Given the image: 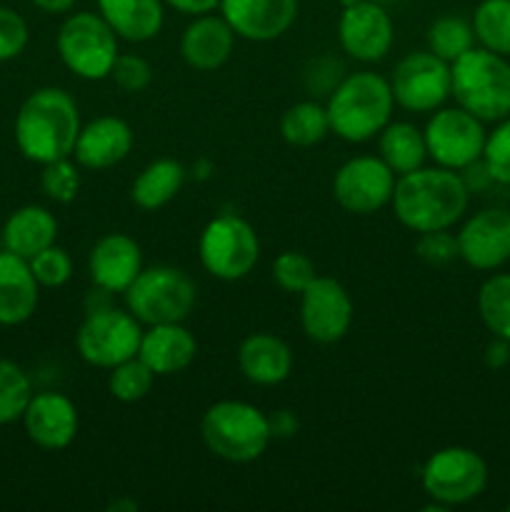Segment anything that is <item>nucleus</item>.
Segmentation results:
<instances>
[{"instance_id":"nucleus-30","label":"nucleus","mask_w":510,"mask_h":512,"mask_svg":"<svg viewBox=\"0 0 510 512\" xmlns=\"http://www.w3.org/2000/svg\"><path fill=\"white\" fill-rule=\"evenodd\" d=\"M470 23L480 48L510 58V0H480Z\"/></svg>"},{"instance_id":"nucleus-1","label":"nucleus","mask_w":510,"mask_h":512,"mask_svg":"<svg viewBox=\"0 0 510 512\" xmlns=\"http://www.w3.org/2000/svg\"><path fill=\"white\" fill-rule=\"evenodd\" d=\"M470 190L463 175L450 168H418L395 180L393 213L413 233L450 230L468 210Z\"/></svg>"},{"instance_id":"nucleus-21","label":"nucleus","mask_w":510,"mask_h":512,"mask_svg":"<svg viewBox=\"0 0 510 512\" xmlns=\"http://www.w3.org/2000/svg\"><path fill=\"white\" fill-rule=\"evenodd\" d=\"M235 38L238 35L223 15H195L193 23L183 30L180 55L193 70L210 73L228 63L235 48Z\"/></svg>"},{"instance_id":"nucleus-45","label":"nucleus","mask_w":510,"mask_h":512,"mask_svg":"<svg viewBox=\"0 0 510 512\" xmlns=\"http://www.w3.org/2000/svg\"><path fill=\"white\" fill-rule=\"evenodd\" d=\"M163 3L170 5L173 10H178V13L190 15V18L213 13V10L220 8V0H163Z\"/></svg>"},{"instance_id":"nucleus-39","label":"nucleus","mask_w":510,"mask_h":512,"mask_svg":"<svg viewBox=\"0 0 510 512\" xmlns=\"http://www.w3.org/2000/svg\"><path fill=\"white\" fill-rule=\"evenodd\" d=\"M123 93H143L150 83H153V68L143 55L135 53H120L115 58L113 70L108 75Z\"/></svg>"},{"instance_id":"nucleus-46","label":"nucleus","mask_w":510,"mask_h":512,"mask_svg":"<svg viewBox=\"0 0 510 512\" xmlns=\"http://www.w3.org/2000/svg\"><path fill=\"white\" fill-rule=\"evenodd\" d=\"M75 3H78V0H33L35 8L43 10V13H48V15L70 13V10L75 8Z\"/></svg>"},{"instance_id":"nucleus-44","label":"nucleus","mask_w":510,"mask_h":512,"mask_svg":"<svg viewBox=\"0 0 510 512\" xmlns=\"http://www.w3.org/2000/svg\"><path fill=\"white\" fill-rule=\"evenodd\" d=\"M485 365H488L490 370H500L505 368V365L510 363V343L503 338H495L488 343V348H485V355H483Z\"/></svg>"},{"instance_id":"nucleus-31","label":"nucleus","mask_w":510,"mask_h":512,"mask_svg":"<svg viewBox=\"0 0 510 512\" xmlns=\"http://www.w3.org/2000/svg\"><path fill=\"white\" fill-rule=\"evenodd\" d=\"M478 313L495 338L510 343V273H493L480 285Z\"/></svg>"},{"instance_id":"nucleus-33","label":"nucleus","mask_w":510,"mask_h":512,"mask_svg":"<svg viewBox=\"0 0 510 512\" xmlns=\"http://www.w3.org/2000/svg\"><path fill=\"white\" fill-rule=\"evenodd\" d=\"M30 398H33V385L25 370L13 360L0 358V425L23 420Z\"/></svg>"},{"instance_id":"nucleus-6","label":"nucleus","mask_w":510,"mask_h":512,"mask_svg":"<svg viewBox=\"0 0 510 512\" xmlns=\"http://www.w3.org/2000/svg\"><path fill=\"white\" fill-rule=\"evenodd\" d=\"M123 298L125 308L140 320V325L185 323L198 303V288L185 270L153 265L140 270Z\"/></svg>"},{"instance_id":"nucleus-8","label":"nucleus","mask_w":510,"mask_h":512,"mask_svg":"<svg viewBox=\"0 0 510 512\" xmlns=\"http://www.w3.org/2000/svg\"><path fill=\"white\" fill-rule=\"evenodd\" d=\"M118 35L100 13H73L58 30V55L65 68L83 80H105L120 55Z\"/></svg>"},{"instance_id":"nucleus-38","label":"nucleus","mask_w":510,"mask_h":512,"mask_svg":"<svg viewBox=\"0 0 510 512\" xmlns=\"http://www.w3.org/2000/svg\"><path fill=\"white\" fill-rule=\"evenodd\" d=\"M483 163L488 165L495 183L510 188V115L498 120L493 133H488L483 150Z\"/></svg>"},{"instance_id":"nucleus-15","label":"nucleus","mask_w":510,"mask_h":512,"mask_svg":"<svg viewBox=\"0 0 510 512\" xmlns=\"http://www.w3.org/2000/svg\"><path fill=\"white\" fill-rule=\"evenodd\" d=\"M395 25L388 8L375 0H363L343 8L338 18V43L343 53L358 63H378L390 53Z\"/></svg>"},{"instance_id":"nucleus-40","label":"nucleus","mask_w":510,"mask_h":512,"mask_svg":"<svg viewBox=\"0 0 510 512\" xmlns=\"http://www.w3.org/2000/svg\"><path fill=\"white\" fill-rule=\"evenodd\" d=\"M415 255L430 268H445L453 260L460 258L458 238L450 230H430V233H418L415 240Z\"/></svg>"},{"instance_id":"nucleus-25","label":"nucleus","mask_w":510,"mask_h":512,"mask_svg":"<svg viewBox=\"0 0 510 512\" xmlns=\"http://www.w3.org/2000/svg\"><path fill=\"white\" fill-rule=\"evenodd\" d=\"M98 13L120 40L148 43L165 23L163 0H98Z\"/></svg>"},{"instance_id":"nucleus-19","label":"nucleus","mask_w":510,"mask_h":512,"mask_svg":"<svg viewBox=\"0 0 510 512\" xmlns=\"http://www.w3.org/2000/svg\"><path fill=\"white\" fill-rule=\"evenodd\" d=\"M28 438L43 450H65L78 435V408L63 393H33L23 413Z\"/></svg>"},{"instance_id":"nucleus-35","label":"nucleus","mask_w":510,"mask_h":512,"mask_svg":"<svg viewBox=\"0 0 510 512\" xmlns=\"http://www.w3.org/2000/svg\"><path fill=\"white\" fill-rule=\"evenodd\" d=\"M270 275H273V283L278 285L283 293L290 295H300L315 278H318L313 260L305 253H298V250H283V253L273 260Z\"/></svg>"},{"instance_id":"nucleus-2","label":"nucleus","mask_w":510,"mask_h":512,"mask_svg":"<svg viewBox=\"0 0 510 512\" xmlns=\"http://www.w3.org/2000/svg\"><path fill=\"white\" fill-rule=\"evenodd\" d=\"M80 128L83 123L73 95L48 85L30 93L20 105L15 115V145L38 165L73 158Z\"/></svg>"},{"instance_id":"nucleus-24","label":"nucleus","mask_w":510,"mask_h":512,"mask_svg":"<svg viewBox=\"0 0 510 512\" xmlns=\"http://www.w3.org/2000/svg\"><path fill=\"white\" fill-rule=\"evenodd\" d=\"M38 280L28 260L3 250L0 253V325H20L38 308Z\"/></svg>"},{"instance_id":"nucleus-4","label":"nucleus","mask_w":510,"mask_h":512,"mask_svg":"<svg viewBox=\"0 0 510 512\" xmlns=\"http://www.w3.org/2000/svg\"><path fill=\"white\" fill-rule=\"evenodd\" d=\"M450 95L455 105L483 123L510 115V63L488 48H470L450 63Z\"/></svg>"},{"instance_id":"nucleus-43","label":"nucleus","mask_w":510,"mask_h":512,"mask_svg":"<svg viewBox=\"0 0 510 512\" xmlns=\"http://www.w3.org/2000/svg\"><path fill=\"white\" fill-rule=\"evenodd\" d=\"M268 423L273 438H293L298 433V418L290 410H278L275 415H268Z\"/></svg>"},{"instance_id":"nucleus-32","label":"nucleus","mask_w":510,"mask_h":512,"mask_svg":"<svg viewBox=\"0 0 510 512\" xmlns=\"http://www.w3.org/2000/svg\"><path fill=\"white\" fill-rule=\"evenodd\" d=\"M425 43H428L430 53L443 58L445 63H455L460 55H465L470 48H475L473 23H468V20L460 18V15H443V18H438L428 28Z\"/></svg>"},{"instance_id":"nucleus-27","label":"nucleus","mask_w":510,"mask_h":512,"mask_svg":"<svg viewBox=\"0 0 510 512\" xmlns=\"http://www.w3.org/2000/svg\"><path fill=\"white\" fill-rule=\"evenodd\" d=\"M185 185V168L183 163L173 158H160L145 165L138 175H135L133 185H130V200L138 205L145 213L165 208L175 195L183 190Z\"/></svg>"},{"instance_id":"nucleus-22","label":"nucleus","mask_w":510,"mask_h":512,"mask_svg":"<svg viewBox=\"0 0 510 512\" xmlns=\"http://www.w3.org/2000/svg\"><path fill=\"white\" fill-rule=\"evenodd\" d=\"M195 355H198V343L183 323L148 325V330H143L138 358L158 378L183 373L185 368L193 365Z\"/></svg>"},{"instance_id":"nucleus-49","label":"nucleus","mask_w":510,"mask_h":512,"mask_svg":"<svg viewBox=\"0 0 510 512\" xmlns=\"http://www.w3.org/2000/svg\"><path fill=\"white\" fill-rule=\"evenodd\" d=\"M508 510H510V503H508Z\"/></svg>"},{"instance_id":"nucleus-7","label":"nucleus","mask_w":510,"mask_h":512,"mask_svg":"<svg viewBox=\"0 0 510 512\" xmlns=\"http://www.w3.org/2000/svg\"><path fill=\"white\" fill-rule=\"evenodd\" d=\"M198 258L215 280L235 283L248 278L260 260L258 233L240 215H215L200 233Z\"/></svg>"},{"instance_id":"nucleus-17","label":"nucleus","mask_w":510,"mask_h":512,"mask_svg":"<svg viewBox=\"0 0 510 512\" xmlns=\"http://www.w3.org/2000/svg\"><path fill=\"white\" fill-rule=\"evenodd\" d=\"M218 10L238 38L270 43L293 28L300 0H220Z\"/></svg>"},{"instance_id":"nucleus-13","label":"nucleus","mask_w":510,"mask_h":512,"mask_svg":"<svg viewBox=\"0 0 510 512\" xmlns=\"http://www.w3.org/2000/svg\"><path fill=\"white\" fill-rule=\"evenodd\" d=\"M398 175L375 155H358L333 175V198L353 215H373L390 205Z\"/></svg>"},{"instance_id":"nucleus-42","label":"nucleus","mask_w":510,"mask_h":512,"mask_svg":"<svg viewBox=\"0 0 510 512\" xmlns=\"http://www.w3.org/2000/svg\"><path fill=\"white\" fill-rule=\"evenodd\" d=\"M308 78V88L315 90V93H325L330 95L333 93L335 85L345 78L343 75V65L333 58H318L313 63V68L305 73Z\"/></svg>"},{"instance_id":"nucleus-26","label":"nucleus","mask_w":510,"mask_h":512,"mask_svg":"<svg viewBox=\"0 0 510 512\" xmlns=\"http://www.w3.org/2000/svg\"><path fill=\"white\" fill-rule=\"evenodd\" d=\"M58 220L43 205H25L8 218L3 228V250L30 260L55 243Z\"/></svg>"},{"instance_id":"nucleus-36","label":"nucleus","mask_w":510,"mask_h":512,"mask_svg":"<svg viewBox=\"0 0 510 512\" xmlns=\"http://www.w3.org/2000/svg\"><path fill=\"white\" fill-rule=\"evenodd\" d=\"M80 165L73 163L70 158L53 160V163L43 165L40 173V188L48 195L53 203L68 205L73 203L75 195L80 190Z\"/></svg>"},{"instance_id":"nucleus-5","label":"nucleus","mask_w":510,"mask_h":512,"mask_svg":"<svg viewBox=\"0 0 510 512\" xmlns=\"http://www.w3.org/2000/svg\"><path fill=\"white\" fill-rule=\"evenodd\" d=\"M200 438L215 458L245 465L265 453L273 435L260 408L243 400H218L200 418Z\"/></svg>"},{"instance_id":"nucleus-23","label":"nucleus","mask_w":510,"mask_h":512,"mask_svg":"<svg viewBox=\"0 0 510 512\" xmlns=\"http://www.w3.org/2000/svg\"><path fill=\"white\" fill-rule=\"evenodd\" d=\"M238 368L248 383L273 388L293 373V350L273 333H253L240 343Z\"/></svg>"},{"instance_id":"nucleus-48","label":"nucleus","mask_w":510,"mask_h":512,"mask_svg":"<svg viewBox=\"0 0 510 512\" xmlns=\"http://www.w3.org/2000/svg\"><path fill=\"white\" fill-rule=\"evenodd\" d=\"M375 3H380V5H390V3H398V0H375Z\"/></svg>"},{"instance_id":"nucleus-47","label":"nucleus","mask_w":510,"mask_h":512,"mask_svg":"<svg viewBox=\"0 0 510 512\" xmlns=\"http://www.w3.org/2000/svg\"><path fill=\"white\" fill-rule=\"evenodd\" d=\"M338 3H340V8H350V5L363 3V0H338Z\"/></svg>"},{"instance_id":"nucleus-10","label":"nucleus","mask_w":510,"mask_h":512,"mask_svg":"<svg viewBox=\"0 0 510 512\" xmlns=\"http://www.w3.org/2000/svg\"><path fill=\"white\" fill-rule=\"evenodd\" d=\"M423 490L433 503L443 508H455L478 498L488 485V465L475 450L450 445L440 448L425 460Z\"/></svg>"},{"instance_id":"nucleus-20","label":"nucleus","mask_w":510,"mask_h":512,"mask_svg":"<svg viewBox=\"0 0 510 512\" xmlns=\"http://www.w3.org/2000/svg\"><path fill=\"white\" fill-rule=\"evenodd\" d=\"M133 143V128L123 118L103 115L80 128L73 158L85 170H108L128 158Z\"/></svg>"},{"instance_id":"nucleus-18","label":"nucleus","mask_w":510,"mask_h":512,"mask_svg":"<svg viewBox=\"0 0 510 512\" xmlns=\"http://www.w3.org/2000/svg\"><path fill=\"white\" fill-rule=\"evenodd\" d=\"M140 270H143V250L130 235L108 233L90 248V280L103 293H125Z\"/></svg>"},{"instance_id":"nucleus-11","label":"nucleus","mask_w":510,"mask_h":512,"mask_svg":"<svg viewBox=\"0 0 510 512\" xmlns=\"http://www.w3.org/2000/svg\"><path fill=\"white\" fill-rule=\"evenodd\" d=\"M423 135L428 158L440 168L458 170V173L483 158L485 140H488L483 120L475 118L460 105L455 108L443 105V108L433 110Z\"/></svg>"},{"instance_id":"nucleus-41","label":"nucleus","mask_w":510,"mask_h":512,"mask_svg":"<svg viewBox=\"0 0 510 512\" xmlns=\"http://www.w3.org/2000/svg\"><path fill=\"white\" fill-rule=\"evenodd\" d=\"M28 23L13 8L0 5V63L18 58L28 45Z\"/></svg>"},{"instance_id":"nucleus-9","label":"nucleus","mask_w":510,"mask_h":512,"mask_svg":"<svg viewBox=\"0 0 510 512\" xmlns=\"http://www.w3.org/2000/svg\"><path fill=\"white\" fill-rule=\"evenodd\" d=\"M140 338H143L140 320L128 308L98 305L90 308L80 323L75 333V348L88 365L110 370L138 355Z\"/></svg>"},{"instance_id":"nucleus-12","label":"nucleus","mask_w":510,"mask_h":512,"mask_svg":"<svg viewBox=\"0 0 510 512\" xmlns=\"http://www.w3.org/2000/svg\"><path fill=\"white\" fill-rule=\"evenodd\" d=\"M388 83L395 105L408 113H433L450 98V63L428 48L413 50L395 63Z\"/></svg>"},{"instance_id":"nucleus-14","label":"nucleus","mask_w":510,"mask_h":512,"mask_svg":"<svg viewBox=\"0 0 510 512\" xmlns=\"http://www.w3.org/2000/svg\"><path fill=\"white\" fill-rule=\"evenodd\" d=\"M353 300L335 278L318 275L300 293V328L318 345H333L348 335L353 325Z\"/></svg>"},{"instance_id":"nucleus-3","label":"nucleus","mask_w":510,"mask_h":512,"mask_svg":"<svg viewBox=\"0 0 510 512\" xmlns=\"http://www.w3.org/2000/svg\"><path fill=\"white\" fill-rule=\"evenodd\" d=\"M395 100L388 78L373 70H358L340 80L328 95L330 133L345 143H365L390 123Z\"/></svg>"},{"instance_id":"nucleus-29","label":"nucleus","mask_w":510,"mask_h":512,"mask_svg":"<svg viewBox=\"0 0 510 512\" xmlns=\"http://www.w3.org/2000/svg\"><path fill=\"white\" fill-rule=\"evenodd\" d=\"M328 133V110L315 100H300V103L290 105L280 118V135L293 148H313V145L323 143Z\"/></svg>"},{"instance_id":"nucleus-37","label":"nucleus","mask_w":510,"mask_h":512,"mask_svg":"<svg viewBox=\"0 0 510 512\" xmlns=\"http://www.w3.org/2000/svg\"><path fill=\"white\" fill-rule=\"evenodd\" d=\"M28 265L40 288H63L73 278V260H70L68 250L58 248L55 243L33 255Z\"/></svg>"},{"instance_id":"nucleus-34","label":"nucleus","mask_w":510,"mask_h":512,"mask_svg":"<svg viewBox=\"0 0 510 512\" xmlns=\"http://www.w3.org/2000/svg\"><path fill=\"white\" fill-rule=\"evenodd\" d=\"M155 378H158V375L135 355V358L110 368L108 390L118 403H140V400L148 398V393L153 390Z\"/></svg>"},{"instance_id":"nucleus-16","label":"nucleus","mask_w":510,"mask_h":512,"mask_svg":"<svg viewBox=\"0 0 510 512\" xmlns=\"http://www.w3.org/2000/svg\"><path fill=\"white\" fill-rule=\"evenodd\" d=\"M455 238H458L460 260L465 265L483 273L503 268L510 260V210H478L460 225Z\"/></svg>"},{"instance_id":"nucleus-28","label":"nucleus","mask_w":510,"mask_h":512,"mask_svg":"<svg viewBox=\"0 0 510 512\" xmlns=\"http://www.w3.org/2000/svg\"><path fill=\"white\" fill-rule=\"evenodd\" d=\"M378 158L393 170L395 175L413 173L423 168L428 160V148H425V135L418 125L408 120H390L378 133Z\"/></svg>"}]
</instances>
